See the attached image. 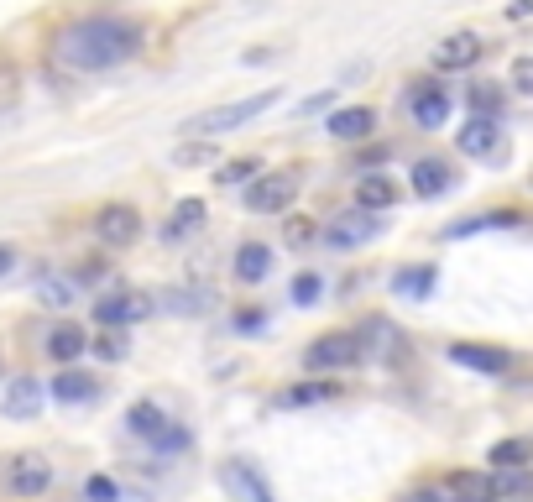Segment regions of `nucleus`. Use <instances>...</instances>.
I'll list each match as a JSON object with an SVG mask.
<instances>
[{
    "label": "nucleus",
    "mask_w": 533,
    "mask_h": 502,
    "mask_svg": "<svg viewBox=\"0 0 533 502\" xmlns=\"http://www.w3.org/2000/svg\"><path fill=\"white\" fill-rule=\"evenodd\" d=\"M142 53V27L126 16H84L53 37V58L74 74H100Z\"/></svg>",
    "instance_id": "obj_1"
},
{
    "label": "nucleus",
    "mask_w": 533,
    "mask_h": 502,
    "mask_svg": "<svg viewBox=\"0 0 533 502\" xmlns=\"http://www.w3.org/2000/svg\"><path fill=\"white\" fill-rule=\"evenodd\" d=\"M277 100H283L277 89H262V95H246V100H230V105H215V110H199V116L183 126V131H189V136H225V131L251 126L257 116H267Z\"/></svg>",
    "instance_id": "obj_2"
},
{
    "label": "nucleus",
    "mask_w": 533,
    "mask_h": 502,
    "mask_svg": "<svg viewBox=\"0 0 533 502\" xmlns=\"http://www.w3.org/2000/svg\"><path fill=\"white\" fill-rule=\"evenodd\" d=\"M126 429H131V435H142V440H152L162 455H178V450H189V429H178L168 414H162V408L157 403H131L126 408Z\"/></svg>",
    "instance_id": "obj_3"
},
{
    "label": "nucleus",
    "mask_w": 533,
    "mask_h": 502,
    "mask_svg": "<svg viewBox=\"0 0 533 502\" xmlns=\"http://www.w3.org/2000/svg\"><path fill=\"white\" fill-rule=\"evenodd\" d=\"M356 361H366V351H361V335H351V330H335L304 351L309 372H345V367H356Z\"/></svg>",
    "instance_id": "obj_4"
},
{
    "label": "nucleus",
    "mask_w": 533,
    "mask_h": 502,
    "mask_svg": "<svg viewBox=\"0 0 533 502\" xmlns=\"http://www.w3.org/2000/svg\"><path fill=\"white\" fill-rule=\"evenodd\" d=\"M293 199H298V173H262L257 184H246V210L251 215L293 210Z\"/></svg>",
    "instance_id": "obj_5"
},
{
    "label": "nucleus",
    "mask_w": 533,
    "mask_h": 502,
    "mask_svg": "<svg viewBox=\"0 0 533 502\" xmlns=\"http://www.w3.org/2000/svg\"><path fill=\"white\" fill-rule=\"evenodd\" d=\"M6 487L16 497H42L53 487V466L42 461L37 450H21V455H11V466H6Z\"/></svg>",
    "instance_id": "obj_6"
},
{
    "label": "nucleus",
    "mask_w": 533,
    "mask_h": 502,
    "mask_svg": "<svg viewBox=\"0 0 533 502\" xmlns=\"http://www.w3.org/2000/svg\"><path fill=\"white\" fill-rule=\"evenodd\" d=\"M95 236H100L110 251L131 246L136 236H142V210H131V204H105V210L95 215Z\"/></svg>",
    "instance_id": "obj_7"
},
{
    "label": "nucleus",
    "mask_w": 533,
    "mask_h": 502,
    "mask_svg": "<svg viewBox=\"0 0 533 502\" xmlns=\"http://www.w3.org/2000/svg\"><path fill=\"white\" fill-rule=\"evenodd\" d=\"M220 487L230 502H272V487L262 482V471L246 461H220Z\"/></svg>",
    "instance_id": "obj_8"
},
{
    "label": "nucleus",
    "mask_w": 533,
    "mask_h": 502,
    "mask_svg": "<svg viewBox=\"0 0 533 502\" xmlns=\"http://www.w3.org/2000/svg\"><path fill=\"white\" fill-rule=\"evenodd\" d=\"M382 231V220L372 215V210H340L330 225H324V241H330L335 251H345V246H361V241H372Z\"/></svg>",
    "instance_id": "obj_9"
},
{
    "label": "nucleus",
    "mask_w": 533,
    "mask_h": 502,
    "mask_svg": "<svg viewBox=\"0 0 533 502\" xmlns=\"http://www.w3.org/2000/svg\"><path fill=\"white\" fill-rule=\"evenodd\" d=\"M147 314H152V299L147 293H131V288H121V293H110V299L95 304L100 325H136V319H147Z\"/></svg>",
    "instance_id": "obj_10"
},
{
    "label": "nucleus",
    "mask_w": 533,
    "mask_h": 502,
    "mask_svg": "<svg viewBox=\"0 0 533 502\" xmlns=\"http://www.w3.org/2000/svg\"><path fill=\"white\" fill-rule=\"evenodd\" d=\"M413 126H424V131H434V126H445L450 121V95H445V84H413Z\"/></svg>",
    "instance_id": "obj_11"
},
{
    "label": "nucleus",
    "mask_w": 533,
    "mask_h": 502,
    "mask_svg": "<svg viewBox=\"0 0 533 502\" xmlns=\"http://www.w3.org/2000/svg\"><path fill=\"white\" fill-rule=\"evenodd\" d=\"M372 126H377L372 105H345V110H330V121H324L335 142H361V136H372Z\"/></svg>",
    "instance_id": "obj_12"
},
{
    "label": "nucleus",
    "mask_w": 533,
    "mask_h": 502,
    "mask_svg": "<svg viewBox=\"0 0 533 502\" xmlns=\"http://www.w3.org/2000/svg\"><path fill=\"white\" fill-rule=\"evenodd\" d=\"M481 53H486V42L476 32H455V37H445L434 48V68H445V74H450V68H471Z\"/></svg>",
    "instance_id": "obj_13"
},
{
    "label": "nucleus",
    "mask_w": 533,
    "mask_h": 502,
    "mask_svg": "<svg viewBox=\"0 0 533 502\" xmlns=\"http://www.w3.org/2000/svg\"><path fill=\"white\" fill-rule=\"evenodd\" d=\"M6 419H37L42 414V387H37V377H16L11 387H6Z\"/></svg>",
    "instance_id": "obj_14"
},
{
    "label": "nucleus",
    "mask_w": 533,
    "mask_h": 502,
    "mask_svg": "<svg viewBox=\"0 0 533 502\" xmlns=\"http://www.w3.org/2000/svg\"><path fill=\"white\" fill-rule=\"evenodd\" d=\"M497 142H502V131H497V121H492V116H476L471 126H460V136H455V147L466 152V157H486V152H497Z\"/></svg>",
    "instance_id": "obj_15"
},
{
    "label": "nucleus",
    "mask_w": 533,
    "mask_h": 502,
    "mask_svg": "<svg viewBox=\"0 0 533 502\" xmlns=\"http://www.w3.org/2000/svg\"><path fill=\"white\" fill-rule=\"evenodd\" d=\"M450 361L455 367H471V372H486V377H497V372H507V351H492V346H450Z\"/></svg>",
    "instance_id": "obj_16"
},
{
    "label": "nucleus",
    "mask_w": 533,
    "mask_h": 502,
    "mask_svg": "<svg viewBox=\"0 0 533 502\" xmlns=\"http://www.w3.org/2000/svg\"><path fill=\"white\" fill-rule=\"evenodd\" d=\"M445 497H455V502H497V487H492V476L455 471L450 482H445Z\"/></svg>",
    "instance_id": "obj_17"
},
{
    "label": "nucleus",
    "mask_w": 533,
    "mask_h": 502,
    "mask_svg": "<svg viewBox=\"0 0 533 502\" xmlns=\"http://www.w3.org/2000/svg\"><path fill=\"white\" fill-rule=\"evenodd\" d=\"M450 184H455V168H445L439 157H424V163H413V194L434 199V194H445Z\"/></svg>",
    "instance_id": "obj_18"
},
{
    "label": "nucleus",
    "mask_w": 533,
    "mask_h": 502,
    "mask_svg": "<svg viewBox=\"0 0 533 502\" xmlns=\"http://www.w3.org/2000/svg\"><path fill=\"white\" fill-rule=\"evenodd\" d=\"M434 278H439V272L429 262L424 267H398V272H392V293H398V299H429Z\"/></svg>",
    "instance_id": "obj_19"
},
{
    "label": "nucleus",
    "mask_w": 533,
    "mask_h": 502,
    "mask_svg": "<svg viewBox=\"0 0 533 502\" xmlns=\"http://www.w3.org/2000/svg\"><path fill=\"white\" fill-rule=\"evenodd\" d=\"M486 461H492V471H528L533 461V440H497L492 450H486Z\"/></svg>",
    "instance_id": "obj_20"
},
{
    "label": "nucleus",
    "mask_w": 533,
    "mask_h": 502,
    "mask_svg": "<svg viewBox=\"0 0 533 502\" xmlns=\"http://www.w3.org/2000/svg\"><path fill=\"white\" fill-rule=\"evenodd\" d=\"M48 393H53L58 403H89V398H95V393H100V382H95V377H89V372H58V377H53V387H48Z\"/></svg>",
    "instance_id": "obj_21"
},
{
    "label": "nucleus",
    "mask_w": 533,
    "mask_h": 502,
    "mask_svg": "<svg viewBox=\"0 0 533 502\" xmlns=\"http://www.w3.org/2000/svg\"><path fill=\"white\" fill-rule=\"evenodd\" d=\"M340 393V387L330 377H319V382H298L288 387V393H277V408H309V403H330Z\"/></svg>",
    "instance_id": "obj_22"
},
{
    "label": "nucleus",
    "mask_w": 533,
    "mask_h": 502,
    "mask_svg": "<svg viewBox=\"0 0 533 502\" xmlns=\"http://www.w3.org/2000/svg\"><path fill=\"white\" fill-rule=\"evenodd\" d=\"M272 272V251L262 246V241H246L241 251H236V278L241 283H262Z\"/></svg>",
    "instance_id": "obj_23"
},
{
    "label": "nucleus",
    "mask_w": 533,
    "mask_h": 502,
    "mask_svg": "<svg viewBox=\"0 0 533 502\" xmlns=\"http://www.w3.org/2000/svg\"><path fill=\"white\" fill-rule=\"evenodd\" d=\"M89 351V335L79 330V325H58L53 335H48V356L53 361H79Z\"/></svg>",
    "instance_id": "obj_24"
},
{
    "label": "nucleus",
    "mask_w": 533,
    "mask_h": 502,
    "mask_svg": "<svg viewBox=\"0 0 533 502\" xmlns=\"http://www.w3.org/2000/svg\"><path fill=\"white\" fill-rule=\"evenodd\" d=\"M497 502H533V471H492Z\"/></svg>",
    "instance_id": "obj_25"
},
{
    "label": "nucleus",
    "mask_w": 533,
    "mask_h": 502,
    "mask_svg": "<svg viewBox=\"0 0 533 502\" xmlns=\"http://www.w3.org/2000/svg\"><path fill=\"white\" fill-rule=\"evenodd\" d=\"M204 215H210V210H204V199H183L178 210H173V220L162 225V241H178V236H189L194 225H204Z\"/></svg>",
    "instance_id": "obj_26"
},
{
    "label": "nucleus",
    "mask_w": 533,
    "mask_h": 502,
    "mask_svg": "<svg viewBox=\"0 0 533 502\" xmlns=\"http://www.w3.org/2000/svg\"><path fill=\"white\" fill-rule=\"evenodd\" d=\"M356 335H361L366 356H392V351H398V330H392L387 319H372V325H361Z\"/></svg>",
    "instance_id": "obj_27"
},
{
    "label": "nucleus",
    "mask_w": 533,
    "mask_h": 502,
    "mask_svg": "<svg viewBox=\"0 0 533 502\" xmlns=\"http://www.w3.org/2000/svg\"><path fill=\"white\" fill-rule=\"evenodd\" d=\"M392 199H398V189H392L382 173H366L361 184H356V204H361V210H387Z\"/></svg>",
    "instance_id": "obj_28"
},
{
    "label": "nucleus",
    "mask_w": 533,
    "mask_h": 502,
    "mask_svg": "<svg viewBox=\"0 0 533 502\" xmlns=\"http://www.w3.org/2000/svg\"><path fill=\"white\" fill-rule=\"evenodd\" d=\"M492 225H518V210H486L476 220H455L445 225V236H471V231H492Z\"/></svg>",
    "instance_id": "obj_29"
},
{
    "label": "nucleus",
    "mask_w": 533,
    "mask_h": 502,
    "mask_svg": "<svg viewBox=\"0 0 533 502\" xmlns=\"http://www.w3.org/2000/svg\"><path fill=\"white\" fill-rule=\"evenodd\" d=\"M21 100V68L11 63V58H0V116Z\"/></svg>",
    "instance_id": "obj_30"
},
{
    "label": "nucleus",
    "mask_w": 533,
    "mask_h": 502,
    "mask_svg": "<svg viewBox=\"0 0 533 502\" xmlns=\"http://www.w3.org/2000/svg\"><path fill=\"white\" fill-rule=\"evenodd\" d=\"M37 293H42V304H53V309H68V304H74V283H68V278H42Z\"/></svg>",
    "instance_id": "obj_31"
},
{
    "label": "nucleus",
    "mask_w": 533,
    "mask_h": 502,
    "mask_svg": "<svg viewBox=\"0 0 533 502\" xmlns=\"http://www.w3.org/2000/svg\"><path fill=\"white\" fill-rule=\"evenodd\" d=\"M84 497H89V502H115V497H121V487H115L110 476H89V482H84Z\"/></svg>",
    "instance_id": "obj_32"
},
{
    "label": "nucleus",
    "mask_w": 533,
    "mask_h": 502,
    "mask_svg": "<svg viewBox=\"0 0 533 502\" xmlns=\"http://www.w3.org/2000/svg\"><path fill=\"white\" fill-rule=\"evenodd\" d=\"M241 178H251V184H257V163H251V157H241V163H230V168H220V184H241Z\"/></svg>",
    "instance_id": "obj_33"
},
{
    "label": "nucleus",
    "mask_w": 533,
    "mask_h": 502,
    "mask_svg": "<svg viewBox=\"0 0 533 502\" xmlns=\"http://www.w3.org/2000/svg\"><path fill=\"white\" fill-rule=\"evenodd\" d=\"M319 299V278H314V272H304V278H293V304H314Z\"/></svg>",
    "instance_id": "obj_34"
},
{
    "label": "nucleus",
    "mask_w": 533,
    "mask_h": 502,
    "mask_svg": "<svg viewBox=\"0 0 533 502\" xmlns=\"http://www.w3.org/2000/svg\"><path fill=\"white\" fill-rule=\"evenodd\" d=\"M95 351H100L105 361H121V356H126V335H100Z\"/></svg>",
    "instance_id": "obj_35"
},
{
    "label": "nucleus",
    "mask_w": 533,
    "mask_h": 502,
    "mask_svg": "<svg viewBox=\"0 0 533 502\" xmlns=\"http://www.w3.org/2000/svg\"><path fill=\"white\" fill-rule=\"evenodd\" d=\"M471 105H476V110H502V95H497L492 84H476V89H471Z\"/></svg>",
    "instance_id": "obj_36"
},
{
    "label": "nucleus",
    "mask_w": 533,
    "mask_h": 502,
    "mask_svg": "<svg viewBox=\"0 0 533 502\" xmlns=\"http://www.w3.org/2000/svg\"><path fill=\"white\" fill-rule=\"evenodd\" d=\"M513 84L523 89V95H533V58H518V63H513Z\"/></svg>",
    "instance_id": "obj_37"
},
{
    "label": "nucleus",
    "mask_w": 533,
    "mask_h": 502,
    "mask_svg": "<svg viewBox=\"0 0 533 502\" xmlns=\"http://www.w3.org/2000/svg\"><path fill=\"white\" fill-rule=\"evenodd\" d=\"M236 325H241V330H257V325H262V314H257V309H241V314H236Z\"/></svg>",
    "instance_id": "obj_38"
},
{
    "label": "nucleus",
    "mask_w": 533,
    "mask_h": 502,
    "mask_svg": "<svg viewBox=\"0 0 533 502\" xmlns=\"http://www.w3.org/2000/svg\"><path fill=\"white\" fill-rule=\"evenodd\" d=\"M507 16H513V21H523V16H533V0H513V6H507Z\"/></svg>",
    "instance_id": "obj_39"
},
{
    "label": "nucleus",
    "mask_w": 533,
    "mask_h": 502,
    "mask_svg": "<svg viewBox=\"0 0 533 502\" xmlns=\"http://www.w3.org/2000/svg\"><path fill=\"white\" fill-rule=\"evenodd\" d=\"M11 262H16V246L0 241V272H11Z\"/></svg>",
    "instance_id": "obj_40"
},
{
    "label": "nucleus",
    "mask_w": 533,
    "mask_h": 502,
    "mask_svg": "<svg viewBox=\"0 0 533 502\" xmlns=\"http://www.w3.org/2000/svg\"><path fill=\"white\" fill-rule=\"evenodd\" d=\"M408 502H439V492H408Z\"/></svg>",
    "instance_id": "obj_41"
},
{
    "label": "nucleus",
    "mask_w": 533,
    "mask_h": 502,
    "mask_svg": "<svg viewBox=\"0 0 533 502\" xmlns=\"http://www.w3.org/2000/svg\"><path fill=\"white\" fill-rule=\"evenodd\" d=\"M528 184H533V178H528Z\"/></svg>",
    "instance_id": "obj_42"
}]
</instances>
